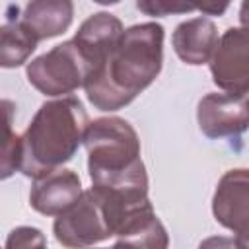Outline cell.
I'll list each match as a JSON object with an SVG mask.
<instances>
[{"label":"cell","mask_w":249,"mask_h":249,"mask_svg":"<svg viewBox=\"0 0 249 249\" xmlns=\"http://www.w3.org/2000/svg\"><path fill=\"white\" fill-rule=\"evenodd\" d=\"M6 142L2 150V179H8L14 171H19L21 165V136L12 130V103L6 99Z\"/></svg>","instance_id":"14"},{"label":"cell","mask_w":249,"mask_h":249,"mask_svg":"<svg viewBox=\"0 0 249 249\" xmlns=\"http://www.w3.org/2000/svg\"><path fill=\"white\" fill-rule=\"evenodd\" d=\"M198 10L208 16H222L228 10V4L226 2L224 4H202V6H198Z\"/></svg>","instance_id":"19"},{"label":"cell","mask_w":249,"mask_h":249,"mask_svg":"<svg viewBox=\"0 0 249 249\" xmlns=\"http://www.w3.org/2000/svg\"><path fill=\"white\" fill-rule=\"evenodd\" d=\"M89 123L78 97L45 101L21 134L19 171L35 181L60 169L84 142Z\"/></svg>","instance_id":"3"},{"label":"cell","mask_w":249,"mask_h":249,"mask_svg":"<svg viewBox=\"0 0 249 249\" xmlns=\"http://www.w3.org/2000/svg\"><path fill=\"white\" fill-rule=\"evenodd\" d=\"M239 21L241 27H249V2H243L239 8Z\"/></svg>","instance_id":"20"},{"label":"cell","mask_w":249,"mask_h":249,"mask_svg":"<svg viewBox=\"0 0 249 249\" xmlns=\"http://www.w3.org/2000/svg\"><path fill=\"white\" fill-rule=\"evenodd\" d=\"M4 249H47V237L39 228L19 226L8 233Z\"/></svg>","instance_id":"15"},{"label":"cell","mask_w":249,"mask_h":249,"mask_svg":"<svg viewBox=\"0 0 249 249\" xmlns=\"http://www.w3.org/2000/svg\"><path fill=\"white\" fill-rule=\"evenodd\" d=\"M82 191V181L72 169H56L41 179H35L29 191V204L43 216H60L74 206Z\"/></svg>","instance_id":"8"},{"label":"cell","mask_w":249,"mask_h":249,"mask_svg":"<svg viewBox=\"0 0 249 249\" xmlns=\"http://www.w3.org/2000/svg\"><path fill=\"white\" fill-rule=\"evenodd\" d=\"M91 185L126 198H148V173L140 158V138L121 117H99L89 123L86 138Z\"/></svg>","instance_id":"2"},{"label":"cell","mask_w":249,"mask_h":249,"mask_svg":"<svg viewBox=\"0 0 249 249\" xmlns=\"http://www.w3.org/2000/svg\"><path fill=\"white\" fill-rule=\"evenodd\" d=\"M212 82L226 93H249V27H228L210 58Z\"/></svg>","instance_id":"5"},{"label":"cell","mask_w":249,"mask_h":249,"mask_svg":"<svg viewBox=\"0 0 249 249\" xmlns=\"http://www.w3.org/2000/svg\"><path fill=\"white\" fill-rule=\"evenodd\" d=\"M218 41L220 37L214 21L202 16L181 21L171 35L175 54L185 64L191 66H200L204 62H210L218 47Z\"/></svg>","instance_id":"10"},{"label":"cell","mask_w":249,"mask_h":249,"mask_svg":"<svg viewBox=\"0 0 249 249\" xmlns=\"http://www.w3.org/2000/svg\"><path fill=\"white\" fill-rule=\"evenodd\" d=\"M107 249H126V247H123V245H121V243H119V241H117V243H115V245H113V247H107Z\"/></svg>","instance_id":"21"},{"label":"cell","mask_w":249,"mask_h":249,"mask_svg":"<svg viewBox=\"0 0 249 249\" xmlns=\"http://www.w3.org/2000/svg\"><path fill=\"white\" fill-rule=\"evenodd\" d=\"M198 128L208 138L237 136L249 126L247 95L235 93H206L196 107Z\"/></svg>","instance_id":"6"},{"label":"cell","mask_w":249,"mask_h":249,"mask_svg":"<svg viewBox=\"0 0 249 249\" xmlns=\"http://www.w3.org/2000/svg\"><path fill=\"white\" fill-rule=\"evenodd\" d=\"M117 241L126 249H167L169 235L165 226L156 216L154 208H144L134 214L119 231Z\"/></svg>","instance_id":"12"},{"label":"cell","mask_w":249,"mask_h":249,"mask_svg":"<svg viewBox=\"0 0 249 249\" xmlns=\"http://www.w3.org/2000/svg\"><path fill=\"white\" fill-rule=\"evenodd\" d=\"M136 8L148 16H169V14H185L198 10L193 4H179V2H165V0H144L136 2Z\"/></svg>","instance_id":"16"},{"label":"cell","mask_w":249,"mask_h":249,"mask_svg":"<svg viewBox=\"0 0 249 249\" xmlns=\"http://www.w3.org/2000/svg\"><path fill=\"white\" fill-rule=\"evenodd\" d=\"M89 72V62L74 39L54 45L25 66L27 82L49 97H68V93L86 86Z\"/></svg>","instance_id":"4"},{"label":"cell","mask_w":249,"mask_h":249,"mask_svg":"<svg viewBox=\"0 0 249 249\" xmlns=\"http://www.w3.org/2000/svg\"><path fill=\"white\" fill-rule=\"evenodd\" d=\"M247 101H249V93H247Z\"/></svg>","instance_id":"22"},{"label":"cell","mask_w":249,"mask_h":249,"mask_svg":"<svg viewBox=\"0 0 249 249\" xmlns=\"http://www.w3.org/2000/svg\"><path fill=\"white\" fill-rule=\"evenodd\" d=\"M72 18L74 4L70 0H35L23 8L19 23L39 43L62 35L70 27Z\"/></svg>","instance_id":"11"},{"label":"cell","mask_w":249,"mask_h":249,"mask_svg":"<svg viewBox=\"0 0 249 249\" xmlns=\"http://www.w3.org/2000/svg\"><path fill=\"white\" fill-rule=\"evenodd\" d=\"M198 249H237L233 237H226V235H212L200 241Z\"/></svg>","instance_id":"17"},{"label":"cell","mask_w":249,"mask_h":249,"mask_svg":"<svg viewBox=\"0 0 249 249\" xmlns=\"http://www.w3.org/2000/svg\"><path fill=\"white\" fill-rule=\"evenodd\" d=\"M163 27L156 21L124 29L111 54L91 70L84 89L99 111H119L138 97L161 72Z\"/></svg>","instance_id":"1"},{"label":"cell","mask_w":249,"mask_h":249,"mask_svg":"<svg viewBox=\"0 0 249 249\" xmlns=\"http://www.w3.org/2000/svg\"><path fill=\"white\" fill-rule=\"evenodd\" d=\"M37 49V41L19 23V16H8L0 27V66L16 68L27 62Z\"/></svg>","instance_id":"13"},{"label":"cell","mask_w":249,"mask_h":249,"mask_svg":"<svg viewBox=\"0 0 249 249\" xmlns=\"http://www.w3.org/2000/svg\"><path fill=\"white\" fill-rule=\"evenodd\" d=\"M212 214L220 226L233 233L249 222V169L226 171L212 196Z\"/></svg>","instance_id":"7"},{"label":"cell","mask_w":249,"mask_h":249,"mask_svg":"<svg viewBox=\"0 0 249 249\" xmlns=\"http://www.w3.org/2000/svg\"><path fill=\"white\" fill-rule=\"evenodd\" d=\"M123 33H124L123 21L117 16L109 12H97V14H91L78 27L74 35V43L89 62V68L95 70L117 47Z\"/></svg>","instance_id":"9"},{"label":"cell","mask_w":249,"mask_h":249,"mask_svg":"<svg viewBox=\"0 0 249 249\" xmlns=\"http://www.w3.org/2000/svg\"><path fill=\"white\" fill-rule=\"evenodd\" d=\"M233 241H235V247L237 249H249V222L235 231Z\"/></svg>","instance_id":"18"}]
</instances>
